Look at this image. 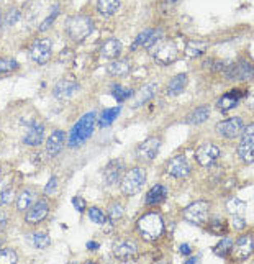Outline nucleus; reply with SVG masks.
Segmentation results:
<instances>
[{"label": "nucleus", "instance_id": "nucleus-18", "mask_svg": "<svg viewBox=\"0 0 254 264\" xmlns=\"http://www.w3.org/2000/svg\"><path fill=\"white\" fill-rule=\"evenodd\" d=\"M79 90V84L73 79H62L53 89V95L56 99H69Z\"/></svg>", "mask_w": 254, "mask_h": 264}, {"label": "nucleus", "instance_id": "nucleus-52", "mask_svg": "<svg viewBox=\"0 0 254 264\" xmlns=\"http://www.w3.org/2000/svg\"><path fill=\"white\" fill-rule=\"evenodd\" d=\"M246 105H248L249 108H254V90L248 95V99H246Z\"/></svg>", "mask_w": 254, "mask_h": 264}, {"label": "nucleus", "instance_id": "nucleus-2", "mask_svg": "<svg viewBox=\"0 0 254 264\" xmlns=\"http://www.w3.org/2000/svg\"><path fill=\"white\" fill-rule=\"evenodd\" d=\"M138 230L141 233V236L146 239V242H154L161 236V233L164 230L163 219L157 213L151 212L143 215L138 220Z\"/></svg>", "mask_w": 254, "mask_h": 264}, {"label": "nucleus", "instance_id": "nucleus-6", "mask_svg": "<svg viewBox=\"0 0 254 264\" xmlns=\"http://www.w3.org/2000/svg\"><path fill=\"white\" fill-rule=\"evenodd\" d=\"M209 208H210L209 202H205V200L194 202V204H190L184 210V219L194 225H202L207 222Z\"/></svg>", "mask_w": 254, "mask_h": 264}, {"label": "nucleus", "instance_id": "nucleus-36", "mask_svg": "<svg viewBox=\"0 0 254 264\" xmlns=\"http://www.w3.org/2000/svg\"><path fill=\"white\" fill-rule=\"evenodd\" d=\"M58 15H59V7H58V5H54V7H53V10H51V13L48 15V17L44 18V21H41V25H39V28H38L39 32H46V30L53 25V21L58 18Z\"/></svg>", "mask_w": 254, "mask_h": 264}, {"label": "nucleus", "instance_id": "nucleus-16", "mask_svg": "<svg viewBox=\"0 0 254 264\" xmlns=\"http://www.w3.org/2000/svg\"><path fill=\"white\" fill-rule=\"evenodd\" d=\"M64 141H66L64 131L54 130L53 133L50 135V138L46 139V153L50 154V158L58 156V154L61 153V150H62V146H64Z\"/></svg>", "mask_w": 254, "mask_h": 264}, {"label": "nucleus", "instance_id": "nucleus-53", "mask_svg": "<svg viewBox=\"0 0 254 264\" xmlns=\"http://www.w3.org/2000/svg\"><path fill=\"white\" fill-rule=\"evenodd\" d=\"M87 248H89V250H97V248H99V243L89 242V243H87Z\"/></svg>", "mask_w": 254, "mask_h": 264}, {"label": "nucleus", "instance_id": "nucleus-55", "mask_svg": "<svg viewBox=\"0 0 254 264\" xmlns=\"http://www.w3.org/2000/svg\"><path fill=\"white\" fill-rule=\"evenodd\" d=\"M0 18H2V13H0Z\"/></svg>", "mask_w": 254, "mask_h": 264}, {"label": "nucleus", "instance_id": "nucleus-22", "mask_svg": "<svg viewBox=\"0 0 254 264\" xmlns=\"http://www.w3.org/2000/svg\"><path fill=\"white\" fill-rule=\"evenodd\" d=\"M120 53H122V43L115 40V38L107 40L100 48V54L107 59H115V58L120 56Z\"/></svg>", "mask_w": 254, "mask_h": 264}, {"label": "nucleus", "instance_id": "nucleus-45", "mask_svg": "<svg viewBox=\"0 0 254 264\" xmlns=\"http://www.w3.org/2000/svg\"><path fill=\"white\" fill-rule=\"evenodd\" d=\"M232 227L235 230H243L246 227V222L244 219H241V215H233V219H232Z\"/></svg>", "mask_w": 254, "mask_h": 264}, {"label": "nucleus", "instance_id": "nucleus-35", "mask_svg": "<svg viewBox=\"0 0 254 264\" xmlns=\"http://www.w3.org/2000/svg\"><path fill=\"white\" fill-rule=\"evenodd\" d=\"M123 213H125L123 205L118 204V202H115V204H110V207L107 208V215H108V219L112 220V222L120 220L122 217H123Z\"/></svg>", "mask_w": 254, "mask_h": 264}, {"label": "nucleus", "instance_id": "nucleus-9", "mask_svg": "<svg viewBox=\"0 0 254 264\" xmlns=\"http://www.w3.org/2000/svg\"><path fill=\"white\" fill-rule=\"evenodd\" d=\"M220 158V148L215 146L213 143H203L197 148L195 151V159L200 166L207 167V166H212L213 162Z\"/></svg>", "mask_w": 254, "mask_h": 264}, {"label": "nucleus", "instance_id": "nucleus-29", "mask_svg": "<svg viewBox=\"0 0 254 264\" xmlns=\"http://www.w3.org/2000/svg\"><path fill=\"white\" fill-rule=\"evenodd\" d=\"M156 84H148V85H145V87H143L141 90H140V94H138V97H136V100H134V107H140V105H143V104H146L148 100H151L154 97V94H156Z\"/></svg>", "mask_w": 254, "mask_h": 264}, {"label": "nucleus", "instance_id": "nucleus-54", "mask_svg": "<svg viewBox=\"0 0 254 264\" xmlns=\"http://www.w3.org/2000/svg\"><path fill=\"white\" fill-rule=\"evenodd\" d=\"M171 2H177V0H171Z\"/></svg>", "mask_w": 254, "mask_h": 264}, {"label": "nucleus", "instance_id": "nucleus-21", "mask_svg": "<svg viewBox=\"0 0 254 264\" xmlns=\"http://www.w3.org/2000/svg\"><path fill=\"white\" fill-rule=\"evenodd\" d=\"M168 197V187L163 184H156L146 194V205H159Z\"/></svg>", "mask_w": 254, "mask_h": 264}, {"label": "nucleus", "instance_id": "nucleus-3", "mask_svg": "<svg viewBox=\"0 0 254 264\" xmlns=\"http://www.w3.org/2000/svg\"><path fill=\"white\" fill-rule=\"evenodd\" d=\"M66 32L74 41H84L94 32V20L87 15H76V17L69 18Z\"/></svg>", "mask_w": 254, "mask_h": 264}, {"label": "nucleus", "instance_id": "nucleus-39", "mask_svg": "<svg viewBox=\"0 0 254 264\" xmlns=\"http://www.w3.org/2000/svg\"><path fill=\"white\" fill-rule=\"evenodd\" d=\"M112 94H113L115 100H118V102H125L126 99H130V97H131V90L123 89L122 85H113Z\"/></svg>", "mask_w": 254, "mask_h": 264}, {"label": "nucleus", "instance_id": "nucleus-13", "mask_svg": "<svg viewBox=\"0 0 254 264\" xmlns=\"http://www.w3.org/2000/svg\"><path fill=\"white\" fill-rule=\"evenodd\" d=\"M161 148V139L159 138H148L145 139L136 150V156L143 161H153Z\"/></svg>", "mask_w": 254, "mask_h": 264}, {"label": "nucleus", "instance_id": "nucleus-44", "mask_svg": "<svg viewBox=\"0 0 254 264\" xmlns=\"http://www.w3.org/2000/svg\"><path fill=\"white\" fill-rule=\"evenodd\" d=\"M12 200H13V190L12 189H5V190L0 192V207L9 205Z\"/></svg>", "mask_w": 254, "mask_h": 264}, {"label": "nucleus", "instance_id": "nucleus-40", "mask_svg": "<svg viewBox=\"0 0 254 264\" xmlns=\"http://www.w3.org/2000/svg\"><path fill=\"white\" fill-rule=\"evenodd\" d=\"M89 219L95 223V225H104L105 223V213L100 210L97 207H90L89 208Z\"/></svg>", "mask_w": 254, "mask_h": 264}, {"label": "nucleus", "instance_id": "nucleus-46", "mask_svg": "<svg viewBox=\"0 0 254 264\" xmlns=\"http://www.w3.org/2000/svg\"><path fill=\"white\" fill-rule=\"evenodd\" d=\"M210 230L213 233H220V231H223L225 230V225H223V220H218V219H213L212 223H210Z\"/></svg>", "mask_w": 254, "mask_h": 264}, {"label": "nucleus", "instance_id": "nucleus-14", "mask_svg": "<svg viewBox=\"0 0 254 264\" xmlns=\"http://www.w3.org/2000/svg\"><path fill=\"white\" fill-rule=\"evenodd\" d=\"M166 173L176 177V179H182V177H187L190 174V164L184 156H174L166 164Z\"/></svg>", "mask_w": 254, "mask_h": 264}, {"label": "nucleus", "instance_id": "nucleus-1", "mask_svg": "<svg viewBox=\"0 0 254 264\" xmlns=\"http://www.w3.org/2000/svg\"><path fill=\"white\" fill-rule=\"evenodd\" d=\"M95 120H97V113L95 112H89V113L81 116V120L76 123L69 133V146L71 148H77V146L84 145L87 139L92 136Z\"/></svg>", "mask_w": 254, "mask_h": 264}, {"label": "nucleus", "instance_id": "nucleus-23", "mask_svg": "<svg viewBox=\"0 0 254 264\" xmlns=\"http://www.w3.org/2000/svg\"><path fill=\"white\" fill-rule=\"evenodd\" d=\"M122 171H123V162L122 161H112V162H110V164L104 171V177H105L107 184L108 185L117 184L118 179H120V176H122Z\"/></svg>", "mask_w": 254, "mask_h": 264}, {"label": "nucleus", "instance_id": "nucleus-31", "mask_svg": "<svg viewBox=\"0 0 254 264\" xmlns=\"http://www.w3.org/2000/svg\"><path fill=\"white\" fill-rule=\"evenodd\" d=\"M207 51V43L205 41H200V40H194V41H189L187 43V48H186V53L189 56H200Z\"/></svg>", "mask_w": 254, "mask_h": 264}, {"label": "nucleus", "instance_id": "nucleus-49", "mask_svg": "<svg viewBox=\"0 0 254 264\" xmlns=\"http://www.w3.org/2000/svg\"><path fill=\"white\" fill-rule=\"evenodd\" d=\"M7 223H9V215H7L5 212H0V231L5 230Z\"/></svg>", "mask_w": 254, "mask_h": 264}, {"label": "nucleus", "instance_id": "nucleus-28", "mask_svg": "<svg viewBox=\"0 0 254 264\" xmlns=\"http://www.w3.org/2000/svg\"><path fill=\"white\" fill-rule=\"evenodd\" d=\"M33 200H35V192L30 190V189H25L18 194L17 197V208L20 212L23 210H28V208L33 205Z\"/></svg>", "mask_w": 254, "mask_h": 264}, {"label": "nucleus", "instance_id": "nucleus-25", "mask_svg": "<svg viewBox=\"0 0 254 264\" xmlns=\"http://www.w3.org/2000/svg\"><path fill=\"white\" fill-rule=\"evenodd\" d=\"M130 71H131V64L128 59H115L113 63H110L108 66V73L118 77L126 76Z\"/></svg>", "mask_w": 254, "mask_h": 264}, {"label": "nucleus", "instance_id": "nucleus-20", "mask_svg": "<svg viewBox=\"0 0 254 264\" xmlns=\"http://www.w3.org/2000/svg\"><path fill=\"white\" fill-rule=\"evenodd\" d=\"M246 94L243 90H228L226 94L221 95V99L217 102V107L220 108V110H229V108H235L238 104H240V100L244 97Z\"/></svg>", "mask_w": 254, "mask_h": 264}, {"label": "nucleus", "instance_id": "nucleus-38", "mask_svg": "<svg viewBox=\"0 0 254 264\" xmlns=\"http://www.w3.org/2000/svg\"><path fill=\"white\" fill-rule=\"evenodd\" d=\"M15 69H18V63L10 58H0V74L12 73Z\"/></svg>", "mask_w": 254, "mask_h": 264}, {"label": "nucleus", "instance_id": "nucleus-4", "mask_svg": "<svg viewBox=\"0 0 254 264\" xmlns=\"http://www.w3.org/2000/svg\"><path fill=\"white\" fill-rule=\"evenodd\" d=\"M146 182V173L143 167H133L123 176L120 189L125 196H136Z\"/></svg>", "mask_w": 254, "mask_h": 264}, {"label": "nucleus", "instance_id": "nucleus-41", "mask_svg": "<svg viewBox=\"0 0 254 264\" xmlns=\"http://www.w3.org/2000/svg\"><path fill=\"white\" fill-rule=\"evenodd\" d=\"M161 38H163V32H161V30H153V32H151V35H149V38L146 40V43H145V48L146 50H151L154 44L159 43Z\"/></svg>", "mask_w": 254, "mask_h": 264}, {"label": "nucleus", "instance_id": "nucleus-30", "mask_svg": "<svg viewBox=\"0 0 254 264\" xmlns=\"http://www.w3.org/2000/svg\"><path fill=\"white\" fill-rule=\"evenodd\" d=\"M122 107H113V108H105L104 112H102V116H100V127H108L112 125V123L115 122V118L118 116V113H120Z\"/></svg>", "mask_w": 254, "mask_h": 264}, {"label": "nucleus", "instance_id": "nucleus-26", "mask_svg": "<svg viewBox=\"0 0 254 264\" xmlns=\"http://www.w3.org/2000/svg\"><path fill=\"white\" fill-rule=\"evenodd\" d=\"M209 116H210V108L207 105H200L187 116V123H190V125H200Z\"/></svg>", "mask_w": 254, "mask_h": 264}, {"label": "nucleus", "instance_id": "nucleus-51", "mask_svg": "<svg viewBox=\"0 0 254 264\" xmlns=\"http://www.w3.org/2000/svg\"><path fill=\"white\" fill-rule=\"evenodd\" d=\"M9 182H10V177H9V176L0 177V192L7 189V185H9Z\"/></svg>", "mask_w": 254, "mask_h": 264}, {"label": "nucleus", "instance_id": "nucleus-34", "mask_svg": "<svg viewBox=\"0 0 254 264\" xmlns=\"http://www.w3.org/2000/svg\"><path fill=\"white\" fill-rule=\"evenodd\" d=\"M232 248H233V239L232 238H223L215 246V254L220 256V258H225L228 253H232Z\"/></svg>", "mask_w": 254, "mask_h": 264}, {"label": "nucleus", "instance_id": "nucleus-10", "mask_svg": "<svg viewBox=\"0 0 254 264\" xmlns=\"http://www.w3.org/2000/svg\"><path fill=\"white\" fill-rule=\"evenodd\" d=\"M153 56L161 64H172L179 56V50L172 41H164L154 50Z\"/></svg>", "mask_w": 254, "mask_h": 264}, {"label": "nucleus", "instance_id": "nucleus-5", "mask_svg": "<svg viewBox=\"0 0 254 264\" xmlns=\"http://www.w3.org/2000/svg\"><path fill=\"white\" fill-rule=\"evenodd\" d=\"M238 154L244 162L254 161V123L243 128L241 141L238 145Z\"/></svg>", "mask_w": 254, "mask_h": 264}, {"label": "nucleus", "instance_id": "nucleus-48", "mask_svg": "<svg viewBox=\"0 0 254 264\" xmlns=\"http://www.w3.org/2000/svg\"><path fill=\"white\" fill-rule=\"evenodd\" d=\"M73 204H74V207H76L77 212L82 213V212L85 210V202H84L82 197H74V199H73Z\"/></svg>", "mask_w": 254, "mask_h": 264}, {"label": "nucleus", "instance_id": "nucleus-37", "mask_svg": "<svg viewBox=\"0 0 254 264\" xmlns=\"http://www.w3.org/2000/svg\"><path fill=\"white\" fill-rule=\"evenodd\" d=\"M17 254L10 248H4L0 250V264H15L17 262Z\"/></svg>", "mask_w": 254, "mask_h": 264}, {"label": "nucleus", "instance_id": "nucleus-33", "mask_svg": "<svg viewBox=\"0 0 254 264\" xmlns=\"http://www.w3.org/2000/svg\"><path fill=\"white\" fill-rule=\"evenodd\" d=\"M51 239L50 236L46 235V233L39 231V233H35L33 236H31V245H33L35 248H38V250H46L48 246H50Z\"/></svg>", "mask_w": 254, "mask_h": 264}, {"label": "nucleus", "instance_id": "nucleus-7", "mask_svg": "<svg viewBox=\"0 0 254 264\" xmlns=\"http://www.w3.org/2000/svg\"><path fill=\"white\" fill-rule=\"evenodd\" d=\"M30 59L36 64H46L51 58V41L48 38H39L30 46Z\"/></svg>", "mask_w": 254, "mask_h": 264}, {"label": "nucleus", "instance_id": "nucleus-8", "mask_svg": "<svg viewBox=\"0 0 254 264\" xmlns=\"http://www.w3.org/2000/svg\"><path fill=\"white\" fill-rule=\"evenodd\" d=\"M243 128H244V122H243V118H240V116H233V118L223 120V122L217 123V127H215L217 133L226 139H233L236 136H240Z\"/></svg>", "mask_w": 254, "mask_h": 264}, {"label": "nucleus", "instance_id": "nucleus-24", "mask_svg": "<svg viewBox=\"0 0 254 264\" xmlns=\"http://www.w3.org/2000/svg\"><path fill=\"white\" fill-rule=\"evenodd\" d=\"M186 84H187V74H179L176 77H172L168 84V87H166V94L179 95L180 92L186 89Z\"/></svg>", "mask_w": 254, "mask_h": 264}, {"label": "nucleus", "instance_id": "nucleus-42", "mask_svg": "<svg viewBox=\"0 0 254 264\" xmlns=\"http://www.w3.org/2000/svg\"><path fill=\"white\" fill-rule=\"evenodd\" d=\"M20 17H21L20 10H18V9H12V10L9 12V15L5 17V20H4V27L7 28V27L15 25V23H17V21L20 20Z\"/></svg>", "mask_w": 254, "mask_h": 264}, {"label": "nucleus", "instance_id": "nucleus-47", "mask_svg": "<svg viewBox=\"0 0 254 264\" xmlns=\"http://www.w3.org/2000/svg\"><path fill=\"white\" fill-rule=\"evenodd\" d=\"M56 185H58V177L56 176H51V179L48 181V185L44 187V194H51L54 189H56Z\"/></svg>", "mask_w": 254, "mask_h": 264}, {"label": "nucleus", "instance_id": "nucleus-43", "mask_svg": "<svg viewBox=\"0 0 254 264\" xmlns=\"http://www.w3.org/2000/svg\"><path fill=\"white\" fill-rule=\"evenodd\" d=\"M151 32H153L151 28L145 30V32H141V33L136 36V40H134V43L131 44V50H136V48H140V46H145V43H146V40L149 38Z\"/></svg>", "mask_w": 254, "mask_h": 264}, {"label": "nucleus", "instance_id": "nucleus-11", "mask_svg": "<svg viewBox=\"0 0 254 264\" xmlns=\"http://www.w3.org/2000/svg\"><path fill=\"white\" fill-rule=\"evenodd\" d=\"M226 79L228 81H249V79H254V67L249 63H246V61H240V63H236V64L228 67Z\"/></svg>", "mask_w": 254, "mask_h": 264}, {"label": "nucleus", "instance_id": "nucleus-27", "mask_svg": "<svg viewBox=\"0 0 254 264\" xmlns=\"http://www.w3.org/2000/svg\"><path fill=\"white\" fill-rule=\"evenodd\" d=\"M120 9V0H97V12L100 15L110 17Z\"/></svg>", "mask_w": 254, "mask_h": 264}, {"label": "nucleus", "instance_id": "nucleus-50", "mask_svg": "<svg viewBox=\"0 0 254 264\" xmlns=\"http://www.w3.org/2000/svg\"><path fill=\"white\" fill-rule=\"evenodd\" d=\"M179 253H180V254H184V256H189L190 253H192V250H190V245H187V243L180 245V248H179Z\"/></svg>", "mask_w": 254, "mask_h": 264}, {"label": "nucleus", "instance_id": "nucleus-15", "mask_svg": "<svg viewBox=\"0 0 254 264\" xmlns=\"http://www.w3.org/2000/svg\"><path fill=\"white\" fill-rule=\"evenodd\" d=\"M48 212H50V207H48L46 202L44 200H38L36 204H33L27 210L25 220H27L28 225H36V223L43 222L46 219Z\"/></svg>", "mask_w": 254, "mask_h": 264}, {"label": "nucleus", "instance_id": "nucleus-19", "mask_svg": "<svg viewBox=\"0 0 254 264\" xmlns=\"http://www.w3.org/2000/svg\"><path fill=\"white\" fill-rule=\"evenodd\" d=\"M138 253V246L133 242H118L113 245V256L122 261H128L134 258Z\"/></svg>", "mask_w": 254, "mask_h": 264}, {"label": "nucleus", "instance_id": "nucleus-12", "mask_svg": "<svg viewBox=\"0 0 254 264\" xmlns=\"http://www.w3.org/2000/svg\"><path fill=\"white\" fill-rule=\"evenodd\" d=\"M252 251H254V238L251 235L240 236L232 248L233 258L236 261H244L246 258H249Z\"/></svg>", "mask_w": 254, "mask_h": 264}, {"label": "nucleus", "instance_id": "nucleus-17", "mask_svg": "<svg viewBox=\"0 0 254 264\" xmlns=\"http://www.w3.org/2000/svg\"><path fill=\"white\" fill-rule=\"evenodd\" d=\"M43 138H44V127L41 123L33 122L28 127L25 136H23V143L28 146H39L43 143Z\"/></svg>", "mask_w": 254, "mask_h": 264}, {"label": "nucleus", "instance_id": "nucleus-32", "mask_svg": "<svg viewBox=\"0 0 254 264\" xmlns=\"http://www.w3.org/2000/svg\"><path fill=\"white\" fill-rule=\"evenodd\" d=\"M226 208H228L229 213H233V215H241V213L246 212V208H248V205H246V202H243V200H240V199L233 197V199H229V200L226 202Z\"/></svg>", "mask_w": 254, "mask_h": 264}]
</instances>
